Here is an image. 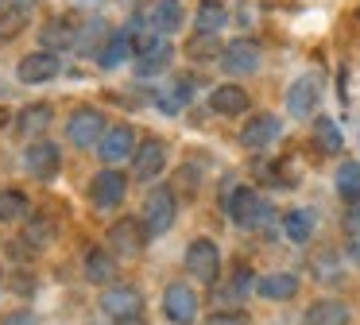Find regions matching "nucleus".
<instances>
[{
    "label": "nucleus",
    "instance_id": "obj_1",
    "mask_svg": "<svg viewBox=\"0 0 360 325\" xmlns=\"http://www.w3.org/2000/svg\"><path fill=\"white\" fill-rule=\"evenodd\" d=\"M225 213L233 217L236 229L259 232V229H267V224H271L275 209H271V201H267L264 193H256L252 186H233V190L225 193Z\"/></svg>",
    "mask_w": 360,
    "mask_h": 325
},
{
    "label": "nucleus",
    "instance_id": "obj_2",
    "mask_svg": "<svg viewBox=\"0 0 360 325\" xmlns=\"http://www.w3.org/2000/svg\"><path fill=\"white\" fill-rule=\"evenodd\" d=\"M132 54H136V77H155L163 74L167 66H171L174 58V46L167 35H159V31H132Z\"/></svg>",
    "mask_w": 360,
    "mask_h": 325
},
{
    "label": "nucleus",
    "instance_id": "obj_3",
    "mask_svg": "<svg viewBox=\"0 0 360 325\" xmlns=\"http://www.w3.org/2000/svg\"><path fill=\"white\" fill-rule=\"evenodd\" d=\"M140 217L148 224V236H167L174 229V217H179V193L171 186H151L148 198H143Z\"/></svg>",
    "mask_w": 360,
    "mask_h": 325
},
{
    "label": "nucleus",
    "instance_id": "obj_4",
    "mask_svg": "<svg viewBox=\"0 0 360 325\" xmlns=\"http://www.w3.org/2000/svg\"><path fill=\"white\" fill-rule=\"evenodd\" d=\"M148 224H143V217H120L117 224H109V232H105V248H109L112 255H124V260H136V255H143V248H148Z\"/></svg>",
    "mask_w": 360,
    "mask_h": 325
},
{
    "label": "nucleus",
    "instance_id": "obj_5",
    "mask_svg": "<svg viewBox=\"0 0 360 325\" xmlns=\"http://www.w3.org/2000/svg\"><path fill=\"white\" fill-rule=\"evenodd\" d=\"M186 275L198 279V283H205V286H217V279H221V248H217V240H210V236L190 240L186 244Z\"/></svg>",
    "mask_w": 360,
    "mask_h": 325
},
{
    "label": "nucleus",
    "instance_id": "obj_6",
    "mask_svg": "<svg viewBox=\"0 0 360 325\" xmlns=\"http://www.w3.org/2000/svg\"><path fill=\"white\" fill-rule=\"evenodd\" d=\"M105 132H109V124H105V116L97 113L94 105H82L74 108L70 116H66V139H70L74 147H97L105 139Z\"/></svg>",
    "mask_w": 360,
    "mask_h": 325
},
{
    "label": "nucleus",
    "instance_id": "obj_7",
    "mask_svg": "<svg viewBox=\"0 0 360 325\" xmlns=\"http://www.w3.org/2000/svg\"><path fill=\"white\" fill-rule=\"evenodd\" d=\"M198 310H202V298H198L194 286L186 283H171L163 291V314L171 325H194L198 321Z\"/></svg>",
    "mask_w": 360,
    "mask_h": 325
},
{
    "label": "nucleus",
    "instance_id": "obj_8",
    "mask_svg": "<svg viewBox=\"0 0 360 325\" xmlns=\"http://www.w3.org/2000/svg\"><path fill=\"white\" fill-rule=\"evenodd\" d=\"M97 306H101L112 321H120V317H143V294L136 291L132 283H112L101 291V302H97Z\"/></svg>",
    "mask_w": 360,
    "mask_h": 325
},
{
    "label": "nucleus",
    "instance_id": "obj_9",
    "mask_svg": "<svg viewBox=\"0 0 360 325\" xmlns=\"http://www.w3.org/2000/svg\"><path fill=\"white\" fill-rule=\"evenodd\" d=\"M58 167H63V147H58L55 139H35V144H27V151H24V170H27L32 178L51 182V178L58 174Z\"/></svg>",
    "mask_w": 360,
    "mask_h": 325
},
{
    "label": "nucleus",
    "instance_id": "obj_10",
    "mask_svg": "<svg viewBox=\"0 0 360 325\" xmlns=\"http://www.w3.org/2000/svg\"><path fill=\"white\" fill-rule=\"evenodd\" d=\"M259 62H264V51H259L256 39H233V43H225V54H221V70L233 77L256 74Z\"/></svg>",
    "mask_w": 360,
    "mask_h": 325
},
{
    "label": "nucleus",
    "instance_id": "obj_11",
    "mask_svg": "<svg viewBox=\"0 0 360 325\" xmlns=\"http://www.w3.org/2000/svg\"><path fill=\"white\" fill-rule=\"evenodd\" d=\"M136 132L132 124H109V132H105V139L97 144V159L105 162V167H117V162L124 159H136Z\"/></svg>",
    "mask_w": 360,
    "mask_h": 325
},
{
    "label": "nucleus",
    "instance_id": "obj_12",
    "mask_svg": "<svg viewBox=\"0 0 360 325\" xmlns=\"http://www.w3.org/2000/svg\"><path fill=\"white\" fill-rule=\"evenodd\" d=\"M318 101H321V77L318 74H302L290 82V89H287V113L290 116L310 120L318 113Z\"/></svg>",
    "mask_w": 360,
    "mask_h": 325
},
{
    "label": "nucleus",
    "instance_id": "obj_13",
    "mask_svg": "<svg viewBox=\"0 0 360 325\" xmlns=\"http://www.w3.org/2000/svg\"><path fill=\"white\" fill-rule=\"evenodd\" d=\"M124 193H128V178L112 167L97 170V174L89 178V201H94L97 209H117L120 201H124Z\"/></svg>",
    "mask_w": 360,
    "mask_h": 325
},
{
    "label": "nucleus",
    "instance_id": "obj_14",
    "mask_svg": "<svg viewBox=\"0 0 360 325\" xmlns=\"http://www.w3.org/2000/svg\"><path fill=\"white\" fill-rule=\"evenodd\" d=\"M63 74V54H51V51H32L20 58L16 77L24 85H43V82H55Z\"/></svg>",
    "mask_w": 360,
    "mask_h": 325
},
{
    "label": "nucleus",
    "instance_id": "obj_15",
    "mask_svg": "<svg viewBox=\"0 0 360 325\" xmlns=\"http://www.w3.org/2000/svg\"><path fill=\"white\" fill-rule=\"evenodd\" d=\"M78 23L70 20V15H51V20H43L39 27V43L43 51L51 54H63V51H78Z\"/></svg>",
    "mask_w": 360,
    "mask_h": 325
},
{
    "label": "nucleus",
    "instance_id": "obj_16",
    "mask_svg": "<svg viewBox=\"0 0 360 325\" xmlns=\"http://www.w3.org/2000/svg\"><path fill=\"white\" fill-rule=\"evenodd\" d=\"M167 144L163 139H143L136 147V159H132V178L136 182H155L159 174L167 170Z\"/></svg>",
    "mask_w": 360,
    "mask_h": 325
},
{
    "label": "nucleus",
    "instance_id": "obj_17",
    "mask_svg": "<svg viewBox=\"0 0 360 325\" xmlns=\"http://www.w3.org/2000/svg\"><path fill=\"white\" fill-rule=\"evenodd\" d=\"M279 136H283V124L275 113H256V116H248V124L240 128V144L248 147V151H264V147H271Z\"/></svg>",
    "mask_w": 360,
    "mask_h": 325
},
{
    "label": "nucleus",
    "instance_id": "obj_18",
    "mask_svg": "<svg viewBox=\"0 0 360 325\" xmlns=\"http://www.w3.org/2000/svg\"><path fill=\"white\" fill-rule=\"evenodd\" d=\"M248 105H252L248 89L236 85V82H225V85H213V89H210V108L217 116H244V113H248Z\"/></svg>",
    "mask_w": 360,
    "mask_h": 325
},
{
    "label": "nucleus",
    "instance_id": "obj_19",
    "mask_svg": "<svg viewBox=\"0 0 360 325\" xmlns=\"http://www.w3.org/2000/svg\"><path fill=\"white\" fill-rule=\"evenodd\" d=\"M298 275L295 271H267V275L256 279V294L267 302H290L298 294Z\"/></svg>",
    "mask_w": 360,
    "mask_h": 325
},
{
    "label": "nucleus",
    "instance_id": "obj_20",
    "mask_svg": "<svg viewBox=\"0 0 360 325\" xmlns=\"http://www.w3.org/2000/svg\"><path fill=\"white\" fill-rule=\"evenodd\" d=\"M55 124V108L47 105V101H35V105H27V108H20V116H16V132L24 139H43V132Z\"/></svg>",
    "mask_w": 360,
    "mask_h": 325
},
{
    "label": "nucleus",
    "instance_id": "obj_21",
    "mask_svg": "<svg viewBox=\"0 0 360 325\" xmlns=\"http://www.w3.org/2000/svg\"><path fill=\"white\" fill-rule=\"evenodd\" d=\"M82 271H86L89 283L112 286V283H117V255H112L109 248H89L86 260H82Z\"/></svg>",
    "mask_w": 360,
    "mask_h": 325
},
{
    "label": "nucleus",
    "instance_id": "obj_22",
    "mask_svg": "<svg viewBox=\"0 0 360 325\" xmlns=\"http://www.w3.org/2000/svg\"><path fill=\"white\" fill-rule=\"evenodd\" d=\"M151 20V31H159V35L171 39L174 31H182V23H186V12H182V0H155L148 12Z\"/></svg>",
    "mask_w": 360,
    "mask_h": 325
},
{
    "label": "nucleus",
    "instance_id": "obj_23",
    "mask_svg": "<svg viewBox=\"0 0 360 325\" xmlns=\"http://www.w3.org/2000/svg\"><path fill=\"white\" fill-rule=\"evenodd\" d=\"M314 229H318V213L306 205L290 209V213H283V236L290 240V244H310Z\"/></svg>",
    "mask_w": 360,
    "mask_h": 325
},
{
    "label": "nucleus",
    "instance_id": "obj_24",
    "mask_svg": "<svg viewBox=\"0 0 360 325\" xmlns=\"http://www.w3.org/2000/svg\"><path fill=\"white\" fill-rule=\"evenodd\" d=\"M310 139H314V147H318V155H341V151H345L341 124L329 120V116H314V124H310Z\"/></svg>",
    "mask_w": 360,
    "mask_h": 325
},
{
    "label": "nucleus",
    "instance_id": "obj_25",
    "mask_svg": "<svg viewBox=\"0 0 360 325\" xmlns=\"http://www.w3.org/2000/svg\"><path fill=\"white\" fill-rule=\"evenodd\" d=\"M248 291H256V275H252V271L244 267V263H236L233 275H229V283L213 291V302H217V306L225 310V302H240Z\"/></svg>",
    "mask_w": 360,
    "mask_h": 325
},
{
    "label": "nucleus",
    "instance_id": "obj_26",
    "mask_svg": "<svg viewBox=\"0 0 360 325\" xmlns=\"http://www.w3.org/2000/svg\"><path fill=\"white\" fill-rule=\"evenodd\" d=\"M306 325H349V306L337 298H318L306 310Z\"/></svg>",
    "mask_w": 360,
    "mask_h": 325
},
{
    "label": "nucleus",
    "instance_id": "obj_27",
    "mask_svg": "<svg viewBox=\"0 0 360 325\" xmlns=\"http://www.w3.org/2000/svg\"><path fill=\"white\" fill-rule=\"evenodd\" d=\"M229 23V8L221 0H202L194 12V31L198 35H217L221 27Z\"/></svg>",
    "mask_w": 360,
    "mask_h": 325
},
{
    "label": "nucleus",
    "instance_id": "obj_28",
    "mask_svg": "<svg viewBox=\"0 0 360 325\" xmlns=\"http://www.w3.org/2000/svg\"><path fill=\"white\" fill-rule=\"evenodd\" d=\"M333 186H337V198L349 201V205H356L360 201V162L345 159L341 167H337V174H333Z\"/></svg>",
    "mask_w": 360,
    "mask_h": 325
},
{
    "label": "nucleus",
    "instance_id": "obj_29",
    "mask_svg": "<svg viewBox=\"0 0 360 325\" xmlns=\"http://www.w3.org/2000/svg\"><path fill=\"white\" fill-rule=\"evenodd\" d=\"M221 54H225V43H221L217 35H190L186 39V58L190 62H221Z\"/></svg>",
    "mask_w": 360,
    "mask_h": 325
},
{
    "label": "nucleus",
    "instance_id": "obj_30",
    "mask_svg": "<svg viewBox=\"0 0 360 325\" xmlns=\"http://www.w3.org/2000/svg\"><path fill=\"white\" fill-rule=\"evenodd\" d=\"M128 54H132V31H112L109 43H105V51L97 54V62H101L105 70H117Z\"/></svg>",
    "mask_w": 360,
    "mask_h": 325
},
{
    "label": "nucleus",
    "instance_id": "obj_31",
    "mask_svg": "<svg viewBox=\"0 0 360 325\" xmlns=\"http://www.w3.org/2000/svg\"><path fill=\"white\" fill-rule=\"evenodd\" d=\"M32 217V201H27L24 190H0V221H27Z\"/></svg>",
    "mask_w": 360,
    "mask_h": 325
},
{
    "label": "nucleus",
    "instance_id": "obj_32",
    "mask_svg": "<svg viewBox=\"0 0 360 325\" xmlns=\"http://www.w3.org/2000/svg\"><path fill=\"white\" fill-rule=\"evenodd\" d=\"M159 108H163V113H179L182 105H190V101H194V82H190V77H174V85L167 93H159Z\"/></svg>",
    "mask_w": 360,
    "mask_h": 325
},
{
    "label": "nucleus",
    "instance_id": "obj_33",
    "mask_svg": "<svg viewBox=\"0 0 360 325\" xmlns=\"http://www.w3.org/2000/svg\"><path fill=\"white\" fill-rule=\"evenodd\" d=\"M109 35H112V31H105L101 20L86 23V27L78 31V54H101L105 43H109Z\"/></svg>",
    "mask_w": 360,
    "mask_h": 325
},
{
    "label": "nucleus",
    "instance_id": "obj_34",
    "mask_svg": "<svg viewBox=\"0 0 360 325\" xmlns=\"http://www.w3.org/2000/svg\"><path fill=\"white\" fill-rule=\"evenodd\" d=\"M24 240H27L32 248H47L51 240H55V221H51L47 213L27 217V232H24Z\"/></svg>",
    "mask_w": 360,
    "mask_h": 325
},
{
    "label": "nucleus",
    "instance_id": "obj_35",
    "mask_svg": "<svg viewBox=\"0 0 360 325\" xmlns=\"http://www.w3.org/2000/svg\"><path fill=\"white\" fill-rule=\"evenodd\" d=\"M314 271H318V283H341V267L333 263V255L314 260Z\"/></svg>",
    "mask_w": 360,
    "mask_h": 325
},
{
    "label": "nucleus",
    "instance_id": "obj_36",
    "mask_svg": "<svg viewBox=\"0 0 360 325\" xmlns=\"http://www.w3.org/2000/svg\"><path fill=\"white\" fill-rule=\"evenodd\" d=\"M198 182H202V174H198L194 167H182L179 174H174V186H179L186 198H194V193H198Z\"/></svg>",
    "mask_w": 360,
    "mask_h": 325
},
{
    "label": "nucleus",
    "instance_id": "obj_37",
    "mask_svg": "<svg viewBox=\"0 0 360 325\" xmlns=\"http://www.w3.org/2000/svg\"><path fill=\"white\" fill-rule=\"evenodd\" d=\"M210 325H248V314L236 310V306H225V310H217V314L210 317Z\"/></svg>",
    "mask_w": 360,
    "mask_h": 325
},
{
    "label": "nucleus",
    "instance_id": "obj_38",
    "mask_svg": "<svg viewBox=\"0 0 360 325\" xmlns=\"http://www.w3.org/2000/svg\"><path fill=\"white\" fill-rule=\"evenodd\" d=\"M345 236H360V201L356 205H349V213H345Z\"/></svg>",
    "mask_w": 360,
    "mask_h": 325
},
{
    "label": "nucleus",
    "instance_id": "obj_39",
    "mask_svg": "<svg viewBox=\"0 0 360 325\" xmlns=\"http://www.w3.org/2000/svg\"><path fill=\"white\" fill-rule=\"evenodd\" d=\"M0 325H35V314L32 310H12V314L0 317Z\"/></svg>",
    "mask_w": 360,
    "mask_h": 325
},
{
    "label": "nucleus",
    "instance_id": "obj_40",
    "mask_svg": "<svg viewBox=\"0 0 360 325\" xmlns=\"http://www.w3.org/2000/svg\"><path fill=\"white\" fill-rule=\"evenodd\" d=\"M345 255H349V260L360 267V236H349V240H345Z\"/></svg>",
    "mask_w": 360,
    "mask_h": 325
},
{
    "label": "nucleus",
    "instance_id": "obj_41",
    "mask_svg": "<svg viewBox=\"0 0 360 325\" xmlns=\"http://www.w3.org/2000/svg\"><path fill=\"white\" fill-rule=\"evenodd\" d=\"M117 325H148V321H143V317H120Z\"/></svg>",
    "mask_w": 360,
    "mask_h": 325
},
{
    "label": "nucleus",
    "instance_id": "obj_42",
    "mask_svg": "<svg viewBox=\"0 0 360 325\" xmlns=\"http://www.w3.org/2000/svg\"><path fill=\"white\" fill-rule=\"evenodd\" d=\"M12 4H16V8H27V12H32V8L39 4V0H12Z\"/></svg>",
    "mask_w": 360,
    "mask_h": 325
},
{
    "label": "nucleus",
    "instance_id": "obj_43",
    "mask_svg": "<svg viewBox=\"0 0 360 325\" xmlns=\"http://www.w3.org/2000/svg\"><path fill=\"white\" fill-rule=\"evenodd\" d=\"M8 120H12V116H8V108L0 105V128H4V124H8Z\"/></svg>",
    "mask_w": 360,
    "mask_h": 325
},
{
    "label": "nucleus",
    "instance_id": "obj_44",
    "mask_svg": "<svg viewBox=\"0 0 360 325\" xmlns=\"http://www.w3.org/2000/svg\"><path fill=\"white\" fill-rule=\"evenodd\" d=\"M356 20H360V8H356Z\"/></svg>",
    "mask_w": 360,
    "mask_h": 325
}]
</instances>
